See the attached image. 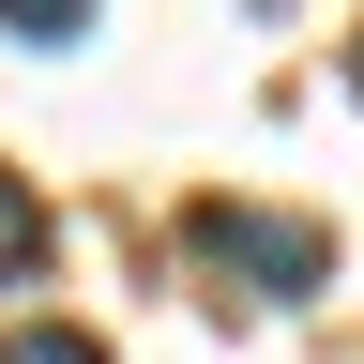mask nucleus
Returning <instances> with one entry per match:
<instances>
[{
    "instance_id": "obj_1",
    "label": "nucleus",
    "mask_w": 364,
    "mask_h": 364,
    "mask_svg": "<svg viewBox=\"0 0 364 364\" xmlns=\"http://www.w3.org/2000/svg\"><path fill=\"white\" fill-rule=\"evenodd\" d=\"M182 243H198L243 304H304L318 273H334V243H318L304 213H243V198H198V213H182Z\"/></svg>"
},
{
    "instance_id": "obj_2",
    "label": "nucleus",
    "mask_w": 364,
    "mask_h": 364,
    "mask_svg": "<svg viewBox=\"0 0 364 364\" xmlns=\"http://www.w3.org/2000/svg\"><path fill=\"white\" fill-rule=\"evenodd\" d=\"M31 258H46V198H31V182H16V167H0V289H16V273H31Z\"/></svg>"
},
{
    "instance_id": "obj_3",
    "label": "nucleus",
    "mask_w": 364,
    "mask_h": 364,
    "mask_svg": "<svg viewBox=\"0 0 364 364\" xmlns=\"http://www.w3.org/2000/svg\"><path fill=\"white\" fill-rule=\"evenodd\" d=\"M91 0H0V46H76Z\"/></svg>"
},
{
    "instance_id": "obj_4",
    "label": "nucleus",
    "mask_w": 364,
    "mask_h": 364,
    "mask_svg": "<svg viewBox=\"0 0 364 364\" xmlns=\"http://www.w3.org/2000/svg\"><path fill=\"white\" fill-rule=\"evenodd\" d=\"M0 364H107V349H91V334H16Z\"/></svg>"
}]
</instances>
